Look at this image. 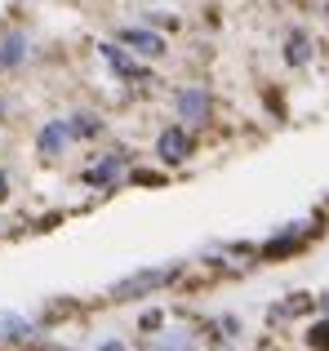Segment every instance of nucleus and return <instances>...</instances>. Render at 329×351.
Here are the masks:
<instances>
[{"label": "nucleus", "instance_id": "6", "mask_svg": "<svg viewBox=\"0 0 329 351\" xmlns=\"http://www.w3.org/2000/svg\"><path fill=\"white\" fill-rule=\"evenodd\" d=\"M312 232H316V227H312V218H303V223H289L280 236H271L267 245H263V254H289V249H298V245H303V240L312 236Z\"/></svg>", "mask_w": 329, "mask_h": 351}, {"label": "nucleus", "instance_id": "2", "mask_svg": "<svg viewBox=\"0 0 329 351\" xmlns=\"http://www.w3.org/2000/svg\"><path fill=\"white\" fill-rule=\"evenodd\" d=\"M125 169H130V152H125V147H116V152H107L98 165H89L80 178H85L89 187H107V182H116Z\"/></svg>", "mask_w": 329, "mask_h": 351}, {"label": "nucleus", "instance_id": "15", "mask_svg": "<svg viewBox=\"0 0 329 351\" xmlns=\"http://www.w3.org/2000/svg\"><path fill=\"white\" fill-rule=\"evenodd\" d=\"M5 196H9V173L0 169V200H5Z\"/></svg>", "mask_w": 329, "mask_h": 351}, {"label": "nucleus", "instance_id": "8", "mask_svg": "<svg viewBox=\"0 0 329 351\" xmlns=\"http://www.w3.org/2000/svg\"><path fill=\"white\" fill-rule=\"evenodd\" d=\"M121 45H130L134 53H147V58L164 53V36L147 32V27H125V32H121Z\"/></svg>", "mask_w": 329, "mask_h": 351}, {"label": "nucleus", "instance_id": "18", "mask_svg": "<svg viewBox=\"0 0 329 351\" xmlns=\"http://www.w3.org/2000/svg\"><path fill=\"white\" fill-rule=\"evenodd\" d=\"M45 351H62V347H45Z\"/></svg>", "mask_w": 329, "mask_h": 351}, {"label": "nucleus", "instance_id": "3", "mask_svg": "<svg viewBox=\"0 0 329 351\" xmlns=\"http://www.w3.org/2000/svg\"><path fill=\"white\" fill-rule=\"evenodd\" d=\"M156 156L164 165H182L191 156V134H187V125H169V129H160V138H156Z\"/></svg>", "mask_w": 329, "mask_h": 351}, {"label": "nucleus", "instance_id": "16", "mask_svg": "<svg viewBox=\"0 0 329 351\" xmlns=\"http://www.w3.org/2000/svg\"><path fill=\"white\" fill-rule=\"evenodd\" d=\"M98 351H125V343H103Z\"/></svg>", "mask_w": 329, "mask_h": 351}, {"label": "nucleus", "instance_id": "14", "mask_svg": "<svg viewBox=\"0 0 329 351\" xmlns=\"http://www.w3.org/2000/svg\"><path fill=\"white\" fill-rule=\"evenodd\" d=\"M151 351H196V338L191 334H164L151 343Z\"/></svg>", "mask_w": 329, "mask_h": 351}, {"label": "nucleus", "instance_id": "5", "mask_svg": "<svg viewBox=\"0 0 329 351\" xmlns=\"http://www.w3.org/2000/svg\"><path fill=\"white\" fill-rule=\"evenodd\" d=\"M173 107H178V116L187 120V125H205V120H209V107H214V103H209V94H205L200 85H182L178 98H173Z\"/></svg>", "mask_w": 329, "mask_h": 351}, {"label": "nucleus", "instance_id": "1", "mask_svg": "<svg viewBox=\"0 0 329 351\" xmlns=\"http://www.w3.org/2000/svg\"><path fill=\"white\" fill-rule=\"evenodd\" d=\"M178 276H182V267H178V263H164V267H143V271H134V276H125V280H116V285H112V298H116V302L147 298V293L164 289V285H169V280H178Z\"/></svg>", "mask_w": 329, "mask_h": 351}, {"label": "nucleus", "instance_id": "11", "mask_svg": "<svg viewBox=\"0 0 329 351\" xmlns=\"http://www.w3.org/2000/svg\"><path fill=\"white\" fill-rule=\"evenodd\" d=\"M316 307V298L312 293H289L280 307H271V320H289V316H307V311Z\"/></svg>", "mask_w": 329, "mask_h": 351}, {"label": "nucleus", "instance_id": "4", "mask_svg": "<svg viewBox=\"0 0 329 351\" xmlns=\"http://www.w3.org/2000/svg\"><path fill=\"white\" fill-rule=\"evenodd\" d=\"M98 58H103V62H107V67H112L121 80H134V85H156V80H151L147 71H143V67H138V62H134L125 49H116V45H98Z\"/></svg>", "mask_w": 329, "mask_h": 351}, {"label": "nucleus", "instance_id": "7", "mask_svg": "<svg viewBox=\"0 0 329 351\" xmlns=\"http://www.w3.org/2000/svg\"><path fill=\"white\" fill-rule=\"evenodd\" d=\"M71 143V125L67 120H49V125L40 129V138H36V147H40V156H62V147Z\"/></svg>", "mask_w": 329, "mask_h": 351}, {"label": "nucleus", "instance_id": "17", "mask_svg": "<svg viewBox=\"0 0 329 351\" xmlns=\"http://www.w3.org/2000/svg\"><path fill=\"white\" fill-rule=\"evenodd\" d=\"M321 307H325V311H329V293H325V302H321Z\"/></svg>", "mask_w": 329, "mask_h": 351}, {"label": "nucleus", "instance_id": "10", "mask_svg": "<svg viewBox=\"0 0 329 351\" xmlns=\"http://www.w3.org/2000/svg\"><path fill=\"white\" fill-rule=\"evenodd\" d=\"M285 62L289 67H307V62H312V36L307 32H289L285 36Z\"/></svg>", "mask_w": 329, "mask_h": 351}, {"label": "nucleus", "instance_id": "13", "mask_svg": "<svg viewBox=\"0 0 329 351\" xmlns=\"http://www.w3.org/2000/svg\"><path fill=\"white\" fill-rule=\"evenodd\" d=\"M27 58V36H9L0 40V67H18Z\"/></svg>", "mask_w": 329, "mask_h": 351}, {"label": "nucleus", "instance_id": "12", "mask_svg": "<svg viewBox=\"0 0 329 351\" xmlns=\"http://www.w3.org/2000/svg\"><path fill=\"white\" fill-rule=\"evenodd\" d=\"M67 125H71V138H98L103 134V120H98L94 112H76Z\"/></svg>", "mask_w": 329, "mask_h": 351}, {"label": "nucleus", "instance_id": "9", "mask_svg": "<svg viewBox=\"0 0 329 351\" xmlns=\"http://www.w3.org/2000/svg\"><path fill=\"white\" fill-rule=\"evenodd\" d=\"M27 338H36L32 320L18 311H0V343H27Z\"/></svg>", "mask_w": 329, "mask_h": 351}]
</instances>
